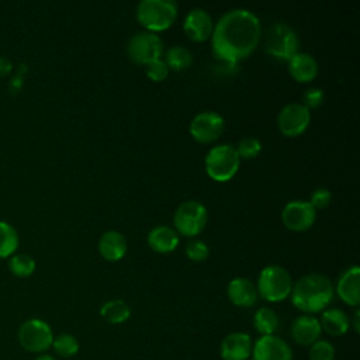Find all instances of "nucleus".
Segmentation results:
<instances>
[{
    "label": "nucleus",
    "instance_id": "nucleus-11",
    "mask_svg": "<svg viewBox=\"0 0 360 360\" xmlns=\"http://www.w3.org/2000/svg\"><path fill=\"white\" fill-rule=\"evenodd\" d=\"M311 122V112L301 103L285 104L277 115V127L285 136L301 135Z\"/></svg>",
    "mask_w": 360,
    "mask_h": 360
},
{
    "label": "nucleus",
    "instance_id": "nucleus-20",
    "mask_svg": "<svg viewBox=\"0 0 360 360\" xmlns=\"http://www.w3.org/2000/svg\"><path fill=\"white\" fill-rule=\"evenodd\" d=\"M127 239L118 231H107L98 239V252L108 262H118L127 253Z\"/></svg>",
    "mask_w": 360,
    "mask_h": 360
},
{
    "label": "nucleus",
    "instance_id": "nucleus-7",
    "mask_svg": "<svg viewBox=\"0 0 360 360\" xmlns=\"http://www.w3.org/2000/svg\"><path fill=\"white\" fill-rule=\"evenodd\" d=\"M208 212L202 202L197 200L183 201L174 211V231L183 236H197L207 225Z\"/></svg>",
    "mask_w": 360,
    "mask_h": 360
},
{
    "label": "nucleus",
    "instance_id": "nucleus-8",
    "mask_svg": "<svg viewBox=\"0 0 360 360\" xmlns=\"http://www.w3.org/2000/svg\"><path fill=\"white\" fill-rule=\"evenodd\" d=\"M18 342L30 353H44L52 346L53 333L51 326L38 318L27 319L18 329Z\"/></svg>",
    "mask_w": 360,
    "mask_h": 360
},
{
    "label": "nucleus",
    "instance_id": "nucleus-18",
    "mask_svg": "<svg viewBox=\"0 0 360 360\" xmlns=\"http://www.w3.org/2000/svg\"><path fill=\"white\" fill-rule=\"evenodd\" d=\"M321 323L312 315H301L291 325V336L300 346H311L321 336Z\"/></svg>",
    "mask_w": 360,
    "mask_h": 360
},
{
    "label": "nucleus",
    "instance_id": "nucleus-15",
    "mask_svg": "<svg viewBox=\"0 0 360 360\" xmlns=\"http://www.w3.org/2000/svg\"><path fill=\"white\" fill-rule=\"evenodd\" d=\"M253 343L248 333L232 332L226 335L219 346V354L224 360H248L252 354Z\"/></svg>",
    "mask_w": 360,
    "mask_h": 360
},
{
    "label": "nucleus",
    "instance_id": "nucleus-28",
    "mask_svg": "<svg viewBox=\"0 0 360 360\" xmlns=\"http://www.w3.org/2000/svg\"><path fill=\"white\" fill-rule=\"evenodd\" d=\"M52 347L60 357H72L79 350L77 339L70 333H60L52 340Z\"/></svg>",
    "mask_w": 360,
    "mask_h": 360
},
{
    "label": "nucleus",
    "instance_id": "nucleus-13",
    "mask_svg": "<svg viewBox=\"0 0 360 360\" xmlns=\"http://www.w3.org/2000/svg\"><path fill=\"white\" fill-rule=\"evenodd\" d=\"M252 360H292L291 347L276 335L260 336L252 349Z\"/></svg>",
    "mask_w": 360,
    "mask_h": 360
},
{
    "label": "nucleus",
    "instance_id": "nucleus-22",
    "mask_svg": "<svg viewBox=\"0 0 360 360\" xmlns=\"http://www.w3.org/2000/svg\"><path fill=\"white\" fill-rule=\"evenodd\" d=\"M319 323L321 329L330 336H342L347 332L350 326L346 312L339 308H329L323 311Z\"/></svg>",
    "mask_w": 360,
    "mask_h": 360
},
{
    "label": "nucleus",
    "instance_id": "nucleus-24",
    "mask_svg": "<svg viewBox=\"0 0 360 360\" xmlns=\"http://www.w3.org/2000/svg\"><path fill=\"white\" fill-rule=\"evenodd\" d=\"M163 60L172 70H186L193 63V53L183 45H173L165 52Z\"/></svg>",
    "mask_w": 360,
    "mask_h": 360
},
{
    "label": "nucleus",
    "instance_id": "nucleus-6",
    "mask_svg": "<svg viewBox=\"0 0 360 360\" xmlns=\"http://www.w3.org/2000/svg\"><path fill=\"white\" fill-rule=\"evenodd\" d=\"M300 48L297 32L285 22H274L266 32L264 51L278 60L288 62Z\"/></svg>",
    "mask_w": 360,
    "mask_h": 360
},
{
    "label": "nucleus",
    "instance_id": "nucleus-30",
    "mask_svg": "<svg viewBox=\"0 0 360 360\" xmlns=\"http://www.w3.org/2000/svg\"><path fill=\"white\" fill-rule=\"evenodd\" d=\"M335 347L328 340H316L309 347V360H333Z\"/></svg>",
    "mask_w": 360,
    "mask_h": 360
},
{
    "label": "nucleus",
    "instance_id": "nucleus-1",
    "mask_svg": "<svg viewBox=\"0 0 360 360\" xmlns=\"http://www.w3.org/2000/svg\"><path fill=\"white\" fill-rule=\"evenodd\" d=\"M260 37L259 17L248 8H232L215 22L211 34V49L217 59L236 63L256 49Z\"/></svg>",
    "mask_w": 360,
    "mask_h": 360
},
{
    "label": "nucleus",
    "instance_id": "nucleus-23",
    "mask_svg": "<svg viewBox=\"0 0 360 360\" xmlns=\"http://www.w3.org/2000/svg\"><path fill=\"white\" fill-rule=\"evenodd\" d=\"M100 315L110 323H122L131 316V308L124 300H110L100 308Z\"/></svg>",
    "mask_w": 360,
    "mask_h": 360
},
{
    "label": "nucleus",
    "instance_id": "nucleus-3",
    "mask_svg": "<svg viewBox=\"0 0 360 360\" xmlns=\"http://www.w3.org/2000/svg\"><path fill=\"white\" fill-rule=\"evenodd\" d=\"M136 20L146 31L158 32L169 28L177 17L174 0H142L136 6Z\"/></svg>",
    "mask_w": 360,
    "mask_h": 360
},
{
    "label": "nucleus",
    "instance_id": "nucleus-5",
    "mask_svg": "<svg viewBox=\"0 0 360 360\" xmlns=\"http://www.w3.org/2000/svg\"><path fill=\"white\" fill-rule=\"evenodd\" d=\"M240 158L231 143H221L211 148L204 159L207 174L215 181L231 180L239 169Z\"/></svg>",
    "mask_w": 360,
    "mask_h": 360
},
{
    "label": "nucleus",
    "instance_id": "nucleus-21",
    "mask_svg": "<svg viewBox=\"0 0 360 360\" xmlns=\"http://www.w3.org/2000/svg\"><path fill=\"white\" fill-rule=\"evenodd\" d=\"M148 245L158 253H170L179 245V233L167 225H158L149 231Z\"/></svg>",
    "mask_w": 360,
    "mask_h": 360
},
{
    "label": "nucleus",
    "instance_id": "nucleus-27",
    "mask_svg": "<svg viewBox=\"0 0 360 360\" xmlns=\"http://www.w3.org/2000/svg\"><path fill=\"white\" fill-rule=\"evenodd\" d=\"M35 260L25 253H18L13 255L10 262H8V269L10 271L17 276V277H28L34 273L35 270Z\"/></svg>",
    "mask_w": 360,
    "mask_h": 360
},
{
    "label": "nucleus",
    "instance_id": "nucleus-12",
    "mask_svg": "<svg viewBox=\"0 0 360 360\" xmlns=\"http://www.w3.org/2000/svg\"><path fill=\"white\" fill-rule=\"evenodd\" d=\"M315 219L316 210L305 200L288 201L281 211V221L290 231H307L314 225Z\"/></svg>",
    "mask_w": 360,
    "mask_h": 360
},
{
    "label": "nucleus",
    "instance_id": "nucleus-19",
    "mask_svg": "<svg viewBox=\"0 0 360 360\" xmlns=\"http://www.w3.org/2000/svg\"><path fill=\"white\" fill-rule=\"evenodd\" d=\"M288 72L300 83H308L318 75V62L308 52H297L288 62Z\"/></svg>",
    "mask_w": 360,
    "mask_h": 360
},
{
    "label": "nucleus",
    "instance_id": "nucleus-2",
    "mask_svg": "<svg viewBox=\"0 0 360 360\" xmlns=\"http://www.w3.org/2000/svg\"><path fill=\"white\" fill-rule=\"evenodd\" d=\"M335 288L332 281L319 273H309L300 277L291 290V302L305 314H315L325 309L333 300Z\"/></svg>",
    "mask_w": 360,
    "mask_h": 360
},
{
    "label": "nucleus",
    "instance_id": "nucleus-9",
    "mask_svg": "<svg viewBox=\"0 0 360 360\" xmlns=\"http://www.w3.org/2000/svg\"><path fill=\"white\" fill-rule=\"evenodd\" d=\"M128 56L138 65H146L155 59H160L165 53L160 37L150 31H139L134 34L127 45Z\"/></svg>",
    "mask_w": 360,
    "mask_h": 360
},
{
    "label": "nucleus",
    "instance_id": "nucleus-37",
    "mask_svg": "<svg viewBox=\"0 0 360 360\" xmlns=\"http://www.w3.org/2000/svg\"><path fill=\"white\" fill-rule=\"evenodd\" d=\"M34 360H55V357L51 354H39Z\"/></svg>",
    "mask_w": 360,
    "mask_h": 360
},
{
    "label": "nucleus",
    "instance_id": "nucleus-29",
    "mask_svg": "<svg viewBox=\"0 0 360 360\" xmlns=\"http://www.w3.org/2000/svg\"><path fill=\"white\" fill-rule=\"evenodd\" d=\"M240 159H253L262 150V142L255 136H243L235 146Z\"/></svg>",
    "mask_w": 360,
    "mask_h": 360
},
{
    "label": "nucleus",
    "instance_id": "nucleus-10",
    "mask_svg": "<svg viewBox=\"0 0 360 360\" xmlns=\"http://www.w3.org/2000/svg\"><path fill=\"white\" fill-rule=\"evenodd\" d=\"M225 128V120L215 111H201L190 122V135L200 143L217 141Z\"/></svg>",
    "mask_w": 360,
    "mask_h": 360
},
{
    "label": "nucleus",
    "instance_id": "nucleus-26",
    "mask_svg": "<svg viewBox=\"0 0 360 360\" xmlns=\"http://www.w3.org/2000/svg\"><path fill=\"white\" fill-rule=\"evenodd\" d=\"M18 233L13 225L0 221V257L11 256L18 248Z\"/></svg>",
    "mask_w": 360,
    "mask_h": 360
},
{
    "label": "nucleus",
    "instance_id": "nucleus-16",
    "mask_svg": "<svg viewBox=\"0 0 360 360\" xmlns=\"http://www.w3.org/2000/svg\"><path fill=\"white\" fill-rule=\"evenodd\" d=\"M359 280H360V267L354 264L343 270L336 283V288H335L336 294L345 304L350 307H357L360 302Z\"/></svg>",
    "mask_w": 360,
    "mask_h": 360
},
{
    "label": "nucleus",
    "instance_id": "nucleus-33",
    "mask_svg": "<svg viewBox=\"0 0 360 360\" xmlns=\"http://www.w3.org/2000/svg\"><path fill=\"white\" fill-rule=\"evenodd\" d=\"M323 98H325V93L319 87H309L304 91L301 104L308 110L318 108L323 103Z\"/></svg>",
    "mask_w": 360,
    "mask_h": 360
},
{
    "label": "nucleus",
    "instance_id": "nucleus-34",
    "mask_svg": "<svg viewBox=\"0 0 360 360\" xmlns=\"http://www.w3.org/2000/svg\"><path fill=\"white\" fill-rule=\"evenodd\" d=\"M332 201V193L325 188V187H319V188H315L311 194V198H309V204L315 208V210H321V208H326Z\"/></svg>",
    "mask_w": 360,
    "mask_h": 360
},
{
    "label": "nucleus",
    "instance_id": "nucleus-32",
    "mask_svg": "<svg viewBox=\"0 0 360 360\" xmlns=\"http://www.w3.org/2000/svg\"><path fill=\"white\" fill-rule=\"evenodd\" d=\"M145 66H146V69H145L146 76L153 82H162L169 75V68H167V65L165 63V60L162 58L155 59V60L146 63Z\"/></svg>",
    "mask_w": 360,
    "mask_h": 360
},
{
    "label": "nucleus",
    "instance_id": "nucleus-25",
    "mask_svg": "<svg viewBox=\"0 0 360 360\" xmlns=\"http://www.w3.org/2000/svg\"><path fill=\"white\" fill-rule=\"evenodd\" d=\"M253 326L262 336L274 335L278 329V316L271 308L262 307L253 315Z\"/></svg>",
    "mask_w": 360,
    "mask_h": 360
},
{
    "label": "nucleus",
    "instance_id": "nucleus-31",
    "mask_svg": "<svg viewBox=\"0 0 360 360\" xmlns=\"http://www.w3.org/2000/svg\"><path fill=\"white\" fill-rule=\"evenodd\" d=\"M208 246L200 239H191L186 245V255L193 262H204L208 257Z\"/></svg>",
    "mask_w": 360,
    "mask_h": 360
},
{
    "label": "nucleus",
    "instance_id": "nucleus-17",
    "mask_svg": "<svg viewBox=\"0 0 360 360\" xmlns=\"http://www.w3.org/2000/svg\"><path fill=\"white\" fill-rule=\"evenodd\" d=\"M226 294L233 305L242 308L253 307L259 298L256 284L246 277L232 278L226 287Z\"/></svg>",
    "mask_w": 360,
    "mask_h": 360
},
{
    "label": "nucleus",
    "instance_id": "nucleus-35",
    "mask_svg": "<svg viewBox=\"0 0 360 360\" xmlns=\"http://www.w3.org/2000/svg\"><path fill=\"white\" fill-rule=\"evenodd\" d=\"M11 69H13L11 60L4 56H0V77L7 76L11 72Z\"/></svg>",
    "mask_w": 360,
    "mask_h": 360
},
{
    "label": "nucleus",
    "instance_id": "nucleus-4",
    "mask_svg": "<svg viewBox=\"0 0 360 360\" xmlns=\"http://www.w3.org/2000/svg\"><path fill=\"white\" fill-rule=\"evenodd\" d=\"M257 294L269 301L278 302L290 297L292 290V278L283 266L269 264L262 269L257 277Z\"/></svg>",
    "mask_w": 360,
    "mask_h": 360
},
{
    "label": "nucleus",
    "instance_id": "nucleus-36",
    "mask_svg": "<svg viewBox=\"0 0 360 360\" xmlns=\"http://www.w3.org/2000/svg\"><path fill=\"white\" fill-rule=\"evenodd\" d=\"M353 328H354L356 333H359V330H360V311L359 309H356L354 316H353Z\"/></svg>",
    "mask_w": 360,
    "mask_h": 360
},
{
    "label": "nucleus",
    "instance_id": "nucleus-14",
    "mask_svg": "<svg viewBox=\"0 0 360 360\" xmlns=\"http://www.w3.org/2000/svg\"><path fill=\"white\" fill-rule=\"evenodd\" d=\"M183 30L187 38L195 42H202L211 38L214 30V21L211 14L200 7L191 8L183 21Z\"/></svg>",
    "mask_w": 360,
    "mask_h": 360
}]
</instances>
